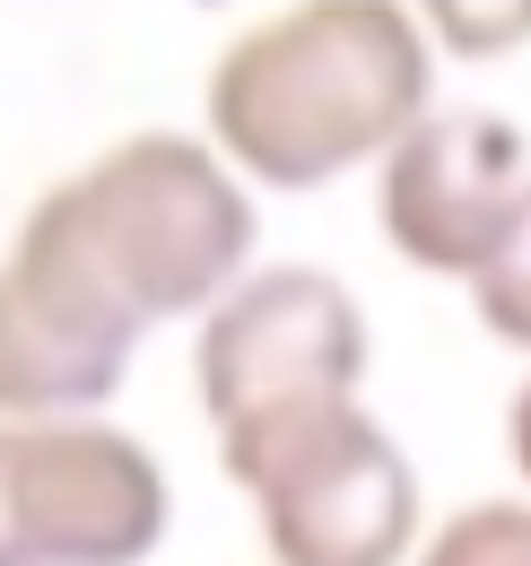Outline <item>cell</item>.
I'll return each instance as SVG.
<instances>
[{"mask_svg":"<svg viewBox=\"0 0 531 566\" xmlns=\"http://www.w3.org/2000/svg\"><path fill=\"white\" fill-rule=\"evenodd\" d=\"M253 280V192L192 132L96 148L0 253V419H96L132 349Z\"/></svg>","mask_w":531,"mask_h":566,"instance_id":"6da1fadb","label":"cell"},{"mask_svg":"<svg viewBox=\"0 0 531 566\" xmlns=\"http://www.w3.org/2000/svg\"><path fill=\"white\" fill-rule=\"evenodd\" d=\"M427 87V18L393 0H305L227 35L200 87V123L244 184L323 192L357 166H384L436 114Z\"/></svg>","mask_w":531,"mask_h":566,"instance_id":"7a4b0ae2","label":"cell"},{"mask_svg":"<svg viewBox=\"0 0 531 566\" xmlns=\"http://www.w3.org/2000/svg\"><path fill=\"white\" fill-rule=\"evenodd\" d=\"M218 471L244 489L270 566H400L418 541V471L357 392L218 427Z\"/></svg>","mask_w":531,"mask_h":566,"instance_id":"3957f363","label":"cell"},{"mask_svg":"<svg viewBox=\"0 0 531 566\" xmlns=\"http://www.w3.org/2000/svg\"><path fill=\"white\" fill-rule=\"evenodd\" d=\"M175 489L105 419H0V566H139Z\"/></svg>","mask_w":531,"mask_h":566,"instance_id":"277c9868","label":"cell"},{"mask_svg":"<svg viewBox=\"0 0 531 566\" xmlns=\"http://www.w3.org/2000/svg\"><path fill=\"white\" fill-rule=\"evenodd\" d=\"M366 314L357 296L314 271V262H270L253 280H236L192 332V392L209 427H236L279 401H314V392H357L366 384Z\"/></svg>","mask_w":531,"mask_h":566,"instance_id":"5b68a950","label":"cell"},{"mask_svg":"<svg viewBox=\"0 0 531 566\" xmlns=\"http://www.w3.org/2000/svg\"><path fill=\"white\" fill-rule=\"evenodd\" d=\"M523 201H531V140L506 114H479V105H436L375 166L384 244L418 271H445V280H470Z\"/></svg>","mask_w":531,"mask_h":566,"instance_id":"8992f818","label":"cell"},{"mask_svg":"<svg viewBox=\"0 0 531 566\" xmlns=\"http://www.w3.org/2000/svg\"><path fill=\"white\" fill-rule=\"evenodd\" d=\"M409 566H531V505L523 496H479L462 514H445Z\"/></svg>","mask_w":531,"mask_h":566,"instance_id":"52a82bcc","label":"cell"},{"mask_svg":"<svg viewBox=\"0 0 531 566\" xmlns=\"http://www.w3.org/2000/svg\"><path fill=\"white\" fill-rule=\"evenodd\" d=\"M462 287H470V314H479V332H488V340L531 349V201L514 210V227L497 235V253H488Z\"/></svg>","mask_w":531,"mask_h":566,"instance_id":"ba28073f","label":"cell"},{"mask_svg":"<svg viewBox=\"0 0 531 566\" xmlns=\"http://www.w3.org/2000/svg\"><path fill=\"white\" fill-rule=\"evenodd\" d=\"M427 35H445L454 53H506L514 35H531V9H427Z\"/></svg>","mask_w":531,"mask_h":566,"instance_id":"9c48e42d","label":"cell"},{"mask_svg":"<svg viewBox=\"0 0 531 566\" xmlns=\"http://www.w3.org/2000/svg\"><path fill=\"white\" fill-rule=\"evenodd\" d=\"M506 453H514V471H523V489H531V375L514 384V401H506Z\"/></svg>","mask_w":531,"mask_h":566,"instance_id":"30bf717a","label":"cell"}]
</instances>
